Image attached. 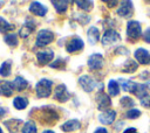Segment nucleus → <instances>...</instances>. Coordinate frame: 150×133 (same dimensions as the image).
Masks as SVG:
<instances>
[{"label":"nucleus","mask_w":150,"mask_h":133,"mask_svg":"<svg viewBox=\"0 0 150 133\" xmlns=\"http://www.w3.org/2000/svg\"><path fill=\"white\" fill-rule=\"evenodd\" d=\"M52 86H53V82L50 79L47 78H42L38 82L36 86H35V91H36V96L39 98H47L50 96L52 93Z\"/></svg>","instance_id":"1"},{"label":"nucleus","mask_w":150,"mask_h":133,"mask_svg":"<svg viewBox=\"0 0 150 133\" xmlns=\"http://www.w3.org/2000/svg\"><path fill=\"white\" fill-rule=\"evenodd\" d=\"M142 35V27L138 21H129L127 23V36L129 40L136 41Z\"/></svg>","instance_id":"2"},{"label":"nucleus","mask_w":150,"mask_h":133,"mask_svg":"<svg viewBox=\"0 0 150 133\" xmlns=\"http://www.w3.org/2000/svg\"><path fill=\"white\" fill-rule=\"evenodd\" d=\"M79 84L81 85V88H82L86 92H91L96 86H98L100 89L103 86L102 83L97 84L96 80H95L93 77H90L89 75H82V76L79 78Z\"/></svg>","instance_id":"3"},{"label":"nucleus","mask_w":150,"mask_h":133,"mask_svg":"<svg viewBox=\"0 0 150 133\" xmlns=\"http://www.w3.org/2000/svg\"><path fill=\"white\" fill-rule=\"evenodd\" d=\"M53 41H54V33L48 29H41L38 33L35 43L38 47H45V46L52 43Z\"/></svg>","instance_id":"4"},{"label":"nucleus","mask_w":150,"mask_h":133,"mask_svg":"<svg viewBox=\"0 0 150 133\" xmlns=\"http://www.w3.org/2000/svg\"><path fill=\"white\" fill-rule=\"evenodd\" d=\"M60 119L59 113L53 110V108H42L41 110V116H40V120L45 124H54Z\"/></svg>","instance_id":"5"},{"label":"nucleus","mask_w":150,"mask_h":133,"mask_svg":"<svg viewBox=\"0 0 150 133\" xmlns=\"http://www.w3.org/2000/svg\"><path fill=\"white\" fill-rule=\"evenodd\" d=\"M120 40H121L120 34H118L116 30H114V29L111 28V29H107V30L104 32L101 42H102L103 46H109V44H112V43L118 42Z\"/></svg>","instance_id":"6"},{"label":"nucleus","mask_w":150,"mask_h":133,"mask_svg":"<svg viewBox=\"0 0 150 133\" xmlns=\"http://www.w3.org/2000/svg\"><path fill=\"white\" fill-rule=\"evenodd\" d=\"M83 47H84L83 41H82L80 37L74 36V37H71V38L67 42V44H66V50H67V52H69V54H74V52H76V51L82 50Z\"/></svg>","instance_id":"7"},{"label":"nucleus","mask_w":150,"mask_h":133,"mask_svg":"<svg viewBox=\"0 0 150 133\" xmlns=\"http://www.w3.org/2000/svg\"><path fill=\"white\" fill-rule=\"evenodd\" d=\"M104 64V58H103V55L101 54H93L89 56L88 58V66L90 70H100L102 69Z\"/></svg>","instance_id":"8"},{"label":"nucleus","mask_w":150,"mask_h":133,"mask_svg":"<svg viewBox=\"0 0 150 133\" xmlns=\"http://www.w3.org/2000/svg\"><path fill=\"white\" fill-rule=\"evenodd\" d=\"M54 98L60 103H66L70 98V93L67 90V86L64 84H60L56 86L54 91Z\"/></svg>","instance_id":"9"},{"label":"nucleus","mask_w":150,"mask_h":133,"mask_svg":"<svg viewBox=\"0 0 150 133\" xmlns=\"http://www.w3.org/2000/svg\"><path fill=\"white\" fill-rule=\"evenodd\" d=\"M148 91H149V89H148L146 84H141V83H135V82H134V83H132V86H131V89H130L129 92H131L132 94H135L137 98L143 99V98L146 97Z\"/></svg>","instance_id":"10"},{"label":"nucleus","mask_w":150,"mask_h":133,"mask_svg":"<svg viewBox=\"0 0 150 133\" xmlns=\"http://www.w3.org/2000/svg\"><path fill=\"white\" fill-rule=\"evenodd\" d=\"M116 111L115 110H107L98 114V121L103 125H111L115 121Z\"/></svg>","instance_id":"11"},{"label":"nucleus","mask_w":150,"mask_h":133,"mask_svg":"<svg viewBox=\"0 0 150 133\" xmlns=\"http://www.w3.org/2000/svg\"><path fill=\"white\" fill-rule=\"evenodd\" d=\"M96 104H97V106H98L100 110L107 111V108L111 105L110 97H109L107 93H104V92L101 91V92H98V93L96 94Z\"/></svg>","instance_id":"12"},{"label":"nucleus","mask_w":150,"mask_h":133,"mask_svg":"<svg viewBox=\"0 0 150 133\" xmlns=\"http://www.w3.org/2000/svg\"><path fill=\"white\" fill-rule=\"evenodd\" d=\"M132 12H134V8H132V2L131 1H122L121 6L117 9V14L120 16H122V18L131 16Z\"/></svg>","instance_id":"13"},{"label":"nucleus","mask_w":150,"mask_h":133,"mask_svg":"<svg viewBox=\"0 0 150 133\" xmlns=\"http://www.w3.org/2000/svg\"><path fill=\"white\" fill-rule=\"evenodd\" d=\"M135 58L138 61V63L146 65L150 64V52L144 48H138L135 51Z\"/></svg>","instance_id":"14"},{"label":"nucleus","mask_w":150,"mask_h":133,"mask_svg":"<svg viewBox=\"0 0 150 133\" xmlns=\"http://www.w3.org/2000/svg\"><path fill=\"white\" fill-rule=\"evenodd\" d=\"M53 58H54L53 50H42L36 54V60L40 64H47V63L52 62Z\"/></svg>","instance_id":"15"},{"label":"nucleus","mask_w":150,"mask_h":133,"mask_svg":"<svg viewBox=\"0 0 150 133\" xmlns=\"http://www.w3.org/2000/svg\"><path fill=\"white\" fill-rule=\"evenodd\" d=\"M29 12L38 16H45L47 13V7H45L42 4L38 2V1H33L29 6Z\"/></svg>","instance_id":"16"},{"label":"nucleus","mask_w":150,"mask_h":133,"mask_svg":"<svg viewBox=\"0 0 150 133\" xmlns=\"http://www.w3.org/2000/svg\"><path fill=\"white\" fill-rule=\"evenodd\" d=\"M14 92L13 83L9 80H0V94L5 97H11Z\"/></svg>","instance_id":"17"},{"label":"nucleus","mask_w":150,"mask_h":133,"mask_svg":"<svg viewBox=\"0 0 150 133\" xmlns=\"http://www.w3.org/2000/svg\"><path fill=\"white\" fill-rule=\"evenodd\" d=\"M80 127H81V123L77 119H71V120H68L64 124H62L61 130L63 132H67L68 133V132L77 131V130H80Z\"/></svg>","instance_id":"18"},{"label":"nucleus","mask_w":150,"mask_h":133,"mask_svg":"<svg viewBox=\"0 0 150 133\" xmlns=\"http://www.w3.org/2000/svg\"><path fill=\"white\" fill-rule=\"evenodd\" d=\"M34 29H35V22H34L33 20H27L26 23L21 27L19 34H20V36H21L22 38H25V37H27V36H29Z\"/></svg>","instance_id":"19"},{"label":"nucleus","mask_w":150,"mask_h":133,"mask_svg":"<svg viewBox=\"0 0 150 133\" xmlns=\"http://www.w3.org/2000/svg\"><path fill=\"white\" fill-rule=\"evenodd\" d=\"M22 124L21 119H11L5 121V126L9 131V133H19V127Z\"/></svg>","instance_id":"20"},{"label":"nucleus","mask_w":150,"mask_h":133,"mask_svg":"<svg viewBox=\"0 0 150 133\" xmlns=\"http://www.w3.org/2000/svg\"><path fill=\"white\" fill-rule=\"evenodd\" d=\"M87 37L90 44H95L98 40H100V30L96 27H90L87 32Z\"/></svg>","instance_id":"21"},{"label":"nucleus","mask_w":150,"mask_h":133,"mask_svg":"<svg viewBox=\"0 0 150 133\" xmlns=\"http://www.w3.org/2000/svg\"><path fill=\"white\" fill-rule=\"evenodd\" d=\"M12 83H13L14 90H16V91H23V90L28 86L27 80H26L23 77H21V76H16Z\"/></svg>","instance_id":"22"},{"label":"nucleus","mask_w":150,"mask_h":133,"mask_svg":"<svg viewBox=\"0 0 150 133\" xmlns=\"http://www.w3.org/2000/svg\"><path fill=\"white\" fill-rule=\"evenodd\" d=\"M138 68V64L134 61V60H128L125 61L124 65L122 66V72H125V74H132L137 70Z\"/></svg>","instance_id":"23"},{"label":"nucleus","mask_w":150,"mask_h":133,"mask_svg":"<svg viewBox=\"0 0 150 133\" xmlns=\"http://www.w3.org/2000/svg\"><path fill=\"white\" fill-rule=\"evenodd\" d=\"M108 92L112 97H115V96H117L120 93V85H118L117 80H115V79H110L109 80V83H108Z\"/></svg>","instance_id":"24"},{"label":"nucleus","mask_w":150,"mask_h":133,"mask_svg":"<svg viewBox=\"0 0 150 133\" xmlns=\"http://www.w3.org/2000/svg\"><path fill=\"white\" fill-rule=\"evenodd\" d=\"M13 105L16 110H23L28 105V99L25 97H15L13 99Z\"/></svg>","instance_id":"25"},{"label":"nucleus","mask_w":150,"mask_h":133,"mask_svg":"<svg viewBox=\"0 0 150 133\" xmlns=\"http://www.w3.org/2000/svg\"><path fill=\"white\" fill-rule=\"evenodd\" d=\"M14 29H15V26H14V24L9 23L8 21H6L4 18L0 16V33L6 34V33L12 32V30H14Z\"/></svg>","instance_id":"26"},{"label":"nucleus","mask_w":150,"mask_h":133,"mask_svg":"<svg viewBox=\"0 0 150 133\" xmlns=\"http://www.w3.org/2000/svg\"><path fill=\"white\" fill-rule=\"evenodd\" d=\"M12 71V62L11 61H5L1 66H0V76L2 77H8Z\"/></svg>","instance_id":"27"},{"label":"nucleus","mask_w":150,"mask_h":133,"mask_svg":"<svg viewBox=\"0 0 150 133\" xmlns=\"http://www.w3.org/2000/svg\"><path fill=\"white\" fill-rule=\"evenodd\" d=\"M22 133H38V128H36V125L34 124V121H32V120L26 121L22 126Z\"/></svg>","instance_id":"28"},{"label":"nucleus","mask_w":150,"mask_h":133,"mask_svg":"<svg viewBox=\"0 0 150 133\" xmlns=\"http://www.w3.org/2000/svg\"><path fill=\"white\" fill-rule=\"evenodd\" d=\"M52 4L54 5V8L56 9V12L57 13H64L66 10H67V8H68V1H63V0H61V1H52Z\"/></svg>","instance_id":"29"},{"label":"nucleus","mask_w":150,"mask_h":133,"mask_svg":"<svg viewBox=\"0 0 150 133\" xmlns=\"http://www.w3.org/2000/svg\"><path fill=\"white\" fill-rule=\"evenodd\" d=\"M4 40H5V42H6L8 46H11V47H16L18 43H19L16 34H13V33H12V34H7V35H5Z\"/></svg>","instance_id":"30"},{"label":"nucleus","mask_w":150,"mask_h":133,"mask_svg":"<svg viewBox=\"0 0 150 133\" xmlns=\"http://www.w3.org/2000/svg\"><path fill=\"white\" fill-rule=\"evenodd\" d=\"M75 4L81 8V9H83V10H91L93 9V6H94V2L93 1H88V0H86V1H80V0H77V1H75Z\"/></svg>","instance_id":"31"},{"label":"nucleus","mask_w":150,"mask_h":133,"mask_svg":"<svg viewBox=\"0 0 150 133\" xmlns=\"http://www.w3.org/2000/svg\"><path fill=\"white\" fill-rule=\"evenodd\" d=\"M120 104L122 105V107H124V108H129L130 110V107L131 106H134V100L130 98V97H128V96H124V97H122L121 98V100H120Z\"/></svg>","instance_id":"32"},{"label":"nucleus","mask_w":150,"mask_h":133,"mask_svg":"<svg viewBox=\"0 0 150 133\" xmlns=\"http://www.w3.org/2000/svg\"><path fill=\"white\" fill-rule=\"evenodd\" d=\"M139 116H141V111L137 110V108H130L125 113V117L128 119H137Z\"/></svg>","instance_id":"33"},{"label":"nucleus","mask_w":150,"mask_h":133,"mask_svg":"<svg viewBox=\"0 0 150 133\" xmlns=\"http://www.w3.org/2000/svg\"><path fill=\"white\" fill-rule=\"evenodd\" d=\"M132 83L134 82L128 80V79H120V85H121L123 91H130V89L132 86Z\"/></svg>","instance_id":"34"},{"label":"nucleus","mask_w":150,"mask_h":133,"mask_svg":"<svg viewBox=\"0 0 150 133\" xmlns=\"http://www.w3.org/2000/svg\"><path fill=\"white\" fill-rule=\"evenodd\" d=\"M49 65H50L52 68H54V69H63V68L66 66V61H64V60L59 58V60H56L55 62L50 63Z\"/></svg>","instance_id":"35"},{"label":"nucleus","mask_w":150,"mask_h":133,"mask_svg":"<svg viewBox=\"0 0 150 133\" xmlns=\"http://www.w3.org/2000/svg\"><path fill=\"white\" fill-rule=\"evenodd\" d=\"M141 105H142V106H144V107L150 108V96H146L145 98L141 99Z\"/></svg>","instance_id":"36"},{"label":"nucleus","mask_w":150,"mask_h":133,"mask_svg":"<svg viewBox=\"0 0 150 133\" xmlns=\"http://www.w3.org/2000/svg\"><path fill=\"white\" fill-rule=\"evenodd\" d=\"M143 40L146 42V43H150V28H148L145 30V33L143 34Z\"/></svg>","instance_id":"37"},{"label":"nucleus","mask_w":150,"mask_h":133,"mask_svg":"<svg viewBox=\"0 0 150 133\" xmlns=\"http://www.w3.org/2000/svg\"><path fill=\"white\" fill-rule=\"evenodd\" d=\"M123 133H138V132L136 131V128H135V127H129V128H127Z\"/></svg>","instance_id":"38"},{"label":"nucleus","mask_w":150,"mask_h":133,"mask_svg":"<svg viewBox=\"0 0 150 133\" xmlns=\"http://www.w3.org/2000/svg\"><path fill=\"white\" fill-rule=\"evenodd\" d=\"M94 133H108V131H107L104 127H98Z\"/></svg>","instance_id":"39"},{"label":"nucleus","mask_w":150,"mask_h":133,"mask_svg":"<svg viewBox=\"0 0 150 133\" xmlns=\"http://www.w3.org/2000/svg\"><path fill=\"white\" fill-rule=\"evenodd\" d=\"M105 4H108V5H110L109 7H114L115 5H117V1H104Z\"/></svg>","instance_id":"40"},{"label":"nucleus","mask_w":150,"mask_h":133,"mask_svg":"<svg viewBox=\"0 0 150 133\" xmlns=\"http://www.w3.org/2000/svg\"><path fill=\"white\" fill-rule=\"evenodd\" d=\"M149 75H150V71H148V70H145V72H144L143 75H141V77H142V78H146V77H148Z\"/></svg>","instance_id":"41"},{"label":"nucleus","mask_w":150,"mask_h":133,"mask_svg":"<svg viewBox=\"0 0 150 133\" xmlns=\"http://www.w3.org/2000/svg\"><path fill=\"white\" fill-rule=\"evenodd\" d=\"M6 112H7V111H6L5 108H2V107H0V117H1V116H4V114H5Z\"/></svg>","instance_id":"42"},{"label":"nucleus","mask_w":150,"mask_h":133,"mask_svg":"<svg viewBox=\"0 0 150 133\" xmlns=\"http://www.w3.org/2000/svg\"><path fill=\"white\" fill-rule=\"evenodd\" d=\"M42 133H54V132H53L52 130H45V131H43Z\"/></svg>","instance_id":"43"},{"label":"nucleus","mask_w":150,"mask_h":133,"mask_svg":"<svg viewBox=\"0 0 150 133\" xmlns=\"http://www.w3.org/2000/svg\"><path fill=\"white\" fill-rule=\"evenodd\" d=\"M1 5H4V1H0V7H1Z\"/></svg>","instance_id":"44"},{"label":"nucleus","mask_w":150,"mask_h":133,"mask_svg":"<svg viewBox=\"0 0 150 133\" xmlns=\"http://www.w3.org/2000/svg\"><path fill=\"white\" fill-rule=\"evenodd\" d=\"M0 133H4V132H2V130H1V127H0Z\"/></svg>","instance_id":"45"}]
</instances>
